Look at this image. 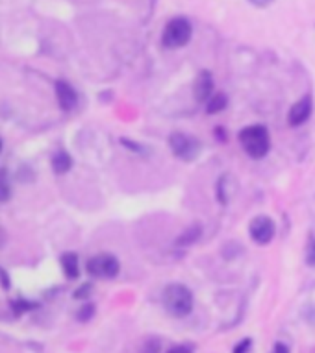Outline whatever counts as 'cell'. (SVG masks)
<instances>
[{
  "label": "cell",
  "instance_id": "10",
  "mask_svg": "<svg viewBox=\"0 0 315 353\" xmlns=\"http://www.w3.org/2000/svg\"><path fill=\"white\" fill-rule=\"evenodd\" d=\"M61 268H64V274L69 279H76L80 276V265H78V255L69 252L61 257Z\"/></svg>",
  "mask_w": 315,
  "mask_h": 353
},
{
  "label": "cell",
  "instance_id": "19",
  "mask_svg": "<svg viewBox=\"0 0 315 353\" xmlns=\"http://www.w3.org/2000/svg\"><path fill=\"white\" fill-rule=\"evenodd\" d=\"M251 350H252V339H243V341L236 344L233 353H251Z\"/></svg>",
  "mask_w": 315,
  "mask_h": 353
},
{
  "label": "cell",
  "instance_id": "11",
  "mask_svg": "<svg viewBox=\"0 0 315 353\" xmlns=\"http://www.w3.org/2000/svg\"><path fill=\"white\" fill-rule=\"evenodd\" d=\"M228 104V99L225 93H213L210 97V100L206 102V113L208 115H217V113H221L225 111Z\"/></svg>",
  "mask_w": 315,
  "mask_h": 353
},
{
  "label": "cell",
  "instance_id": "7",
  "mask_svg": "<svg viewBox=\"0 0 315 353\" xmlns=\"http://www.w3.org/2000/svg\"><path fill=\"white\" fill-rule=\"evenodd\" d=\"M216 93V83L210 70H200L199 76L193 81V97L199 104H206L211 94Z\"/></svg>",
  "mask_w": 315,
  "mask_h": 353
},
{
  "label": "cell",
  "instance_id": "21",
  "mask_svg": "<svg viewBox=\"0 0 315 353\" xmlns=\"http://www.w3.org/2000/svg\"><path fill=\"white\" fill-rule=\"evenodd\" d=\"M167 353H193V347L189 344H176Z\"/></svg>",
  "mask_w": 315,
  "mask_h": 353
},
{
  "label": "cell",
  "instance_id": "3",
  "mask_svg": "<svg viewBox=\"0 0 315 353\" xmlns=\"http://www.w3.org/2000/svg\"><path fill=\"white\" fill-rule=\"evenodd\" d=\"M191 23L186 17H175L165 24L164 34H162V45L169 50H176V48L186 47L191 41Z\"/></svg>",
  "mask_w": 315,
  "mask_h": 353
},
{
  "label": "cell",
  "instance_id": "16",
  "mask_svg": "<svg viewBox=\"0 0 315 353\" xmlns=\"http://www.w3.org/2000/svg\"><path fill=\"white\" fill-rule=\"evenodd\" d=\"M95 314V305L93 303H86V305L78 311V314H76V319H78V322H89V320L93 319Z\"/></svg>",
  "mask_w": 315,
  "mask_h": 353
},
{
  "label": "cell",
  "instance_id": "1",
  "mask_svg": "<svg viewBox=\"0 0 315 353\" xmlns=\"http://www.w3.org/2000/svg\"><path fill=\"white\" fill-rule=\"evenodd\" d=\"M241 148L245 154L252 159H262L267 156L269 148H271V137H269L267 128L262 124H252V126L243 128L238 135Z\"/></svg>",
  "mask_w": 315,
  "mask_h": 353
},
{
  "label": "cell",
  "instance_id": "22",
  "mask_svg": "<svg viewBox=\"0 0 315 353\" xmlns=\"http://www.w3.org/2000/svg\"><path fill=\"white\" fill-rule=\"evenodd\" d=\"M93 289V287H91V285H84V287H80V289L76 290L75 292V298H78V300H82V298H88V294H89V290Z\"/></svg>",
  "mask_w": 315,
  "mask_h": 353
},
{
  "label": "cell",
  "instance_id": "6",
  "mask_svg": "<svg viewBox=\"0 0 315 353\" xmlns=\"http://www.w3.org/2000/svg\"><path fill=\"white\" fill-rule=\"evenodd\" d=\"M249 235L256 244L260 246H265L274 239L276 235V224L271 216H265V214H260V216H254L249 224Z\"/></svg>",
  "mask_w": 315,
  "mask_h": 353
},
{
  "label": "cell",
  "instance_id": "18",
  "mask_svg": "<svg viewBox=\"0 0 315 353\" xmlns=\"http://www.w3.org/2000/svg\"><path fill=\"white\" fill-rule=\"evenodd\" d=\"M160 342L156 341V339H151V341H146L145 344H143V347H141V353H160Z\"/></svg>",
  "mask_w": 315,
  "mask_h": 353
},
{
  "label": "cell",
  "instance_id": "9",
  "mask_svg": "<svg viewBox=\"0 0 315 353\" xmlns=\"http://www.w3.org/2000/svg\"><path fill=\"white\" fill-rule=\"evenodd\" d=\"M56 97H58V104L65 111H70L78 104V94H76L73 85H69L67 81H56Z\"/></svg>",
  "mask_w": 315,
  "mask_h": 353
},
{
  "label": "cell",
  "instance_id": "12",
  "mask_svg": "<svg viewBox=\"0 0 315 353\" xmlns=\"http://www.w3.org/2000/svg\"><path fill=\"white\" fill-rule=\"evenodd\" d=\"M70 167H73V159L67 152L58 150L52 156V168L56 174H65L69 172Z\"/></svg>",
  "mask_w": 315,
  "mask_h": 353
},
{
  "label": "cell",
  "instance_id": "13",
  "mask_svg": "<svg viewBox=\"0 0 315 353\" xmlns=\"http://www.w3.org/2000/svg\"><path fill=\"white\" fill-rule=\"evenodd\" d=\"M12 198V183L6 168H0V202L4 203Z\"/></svg>",
  "mask_w": 315,
  "mask_h": 353
},
{
  "label": "cell",
  "instance_id": "5",
  "mask_svg": "<svg viewBox=\"0 0 315 353\" xmlns=\"http://www.w3.org/2000/svg\"><path fill=\"white\" fill-rule=\"evenodd\" d=\"M88 274L97 279H113L121 270V263L115 255L99 254L88 261Z\"/></svg>",
  "mask_w": 315,
  "mask_h": 353
},
{
  "label": "cell",
  "instance_id": "14",
  "mask_svg": "<svg viewBox=\"0 0 315 353\" xmlns=\"http://www.w3.org/2000/svg\"><path fill=\"white\" fill-rule=\"evenodd\" d=\"M228 176H221L219 178V183H217V200H219V203H222V205H227L228 200H230V191H228Z\"/></svg>",
  "mask_w": 315,
  "mask_h": 353
},
{
  "label": "cell",
  "instance_id": "15",
  "mask_svg": "<svg viewBox=\"0 0 315 353\" xmlns=\"http://www.w3.org/2000/svg\"><path fill=\"white\" fill-rule=\"evenodd\" d=\"M199 237H200V226H191L186 233H184V235L178 237L176 244H191L195 243Z\"/></svg>",
  "mask_w": 315,
  "mask_h": 353
},
{
  "label": "cell",
  "instance_id": "8",
  "mask_svg": "<svg viewBox=\"0 0 315 353\" xmlns=\"http://www.w3.org/2000/svg\"><path fill=\"white\" fill-rule=\"evenodd\" d=\"M312 111H314V102H312V97L306 94L304 99L297 100V102L292 105L289 113H287V122H289V126H300V124H304V122L312 117Z\"/></svg>",
  "mask_w": 315,
  "mask_h": 353
},
{
  "label": "cell",
  "instance_id": "4",
  "mask_svg": "<svg viewBox=\"0 0 315 353\" xmlns=\"http://www.w3.org/2000/svg\"><path fill=\"white\" fill-rule=\"evenodd\" d=\"M169 146L171 150H173V154H175L178 159H182V161H195V159L199 157L200 150H202L200 141L191 137L189 134H184V132H175V134H171Z\"/></svg>",
  "mask_w": 315,
  "mask_h": 353
},
{
  "label": "cell",
  "instance_id": "20",
  "mask_svg": "<svg viewBox=\"0 0 315 353\" xmlns=\"http://www.w3.org/2000/svg\"><path fill=\"white\" fill-rule=\"evenodd\" d=\"M13 307H15V313L21 314L24 313V311H28V309H34V303H28V301H15L13 303Z\"/></svg>",
  "mask_w": 315,
  "mask_h": 353
},
{
  "label": "cell",
  "instance_id": "17",
  "mask_svg": "<svg viewBox=\"0 0 315 353\" xmlns=\"http://www.w3.org/2000/svg\"><path fill=\"white\" fill-rule=\"evenodd\" d=\"M306 263L308 267L315 268V239H309L308 248H306Z\"/></svg>",
  "mask_w": 315,
  "mask_h": 353
},
{
  "label": "cell",
  "instance_id": "2",
  "mask_svg": "<svg viewBox=\"0 0 315 353\" xmlns=\"http://www.w3.org/2000/svg\"><path fill=\"white\" fill-rule=\"evenodd\" d=\"M193 292L182 283H171L164 290V307L165 311L175 316V319H184L193 311Z\"/></svg>",
  "mask_w": 315,
  "mask_h": 353
},
{
  "label": "cell",
  "instance_id": "25",
  "mask_svg": "<svg viewBox=\"0 0 315 353\" xmlns=\"http://www.w3.org/2000/svg\"><path fill=\"white\" fill-rule=\"evenodd\" d=\"M0 152H2V141H0Z\"/></svg>",
  "mask_w": 315,
  "mask_h": 353
},
{
  "label": "cell",
  "instance_id": "23",
  "mask_svg": "<svg viewBox=\"0 0 315 353\" xmlns=\"http://www.w3.org/2000/svg\"><path fill=\"white\" fill-rule=\"evenodd\" d=\"M271 353H289V347H287L284 342H276Z\"/></svg>",
  "mask_w": 315,
  "mask_h": 353
},
{
  "label": "cell",
  "instance_id": "24",
  "mask_svg": "<svg viewBox=\"0 0 315 353\" xmlns=\"http://www.w3.org/2000/svg\"><path fill=\"white\" fill-rule=\"evenodd\" d=\"M251 2L252 6H256V8H267L269 4H273L274 0H249Z\"/></svg>",
  "mask_w": 315,
  "mask_h": 353
}]
</instances>
